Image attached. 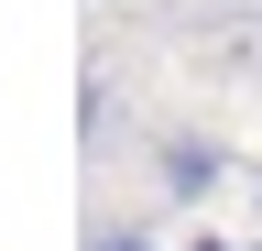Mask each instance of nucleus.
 I'll return each instance as SVG.
<instances>
[{"label":"nucleus","mask_w":262,"mask_h":251,"mask_svg":"<svg viewBox=\"0 0 262 251\" xmlns=\"http://www.w3.org/2000/svg\"><path fill=\"white\" fill-rule=\"evenodd\" d=\"M164 186H175V197L196 208V197L219 186V142H164Z\"/></svg>","instance_id":"f257e3e1"},{"label":"nucleus","mask_w":262,"mask_h":251,"mask_svg":"<svg viewBox=\"0 0 262 251\" xmlns=\"http://www.w3.org/2000/svg\"><path fill=\"white\" fill-rule=\"evenodd\" d=\"M88 251H153L142 230H88Z\"/></svg>","instance_id":"f03ea898"}]
</instances>
